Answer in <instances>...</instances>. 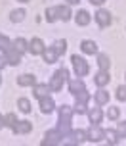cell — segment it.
<instances>
[{"label":"cell","instance_id":"cell-38","mask_svg":"<svg viewBox=\"0 0 126 146\" xmlns=\"http://www.w3.org/2000/svg\"><path fill=\"white\" fill-rule=\"evenodd\" d=\"M90 2H92V4H96V6H99V4H103L105 0H90Z\"/></svg>","mask_w":126,"mask_h":146},{"label":"cell","instance_id":"cell-8","mask_svg":"<svg viewBox=\"0 0 126 146\" xmlns=\"http://www.w3.org/2000/svg\"><path fill=\"white\" fill-rule=\"evenodd\" d=\"M44 48H46V46H44V42H42L40 38H33V40L29 42V52L33 54V56L42 54V52H44Z\"/></svg>","mask_w":126,"mask_h":146},{"label":"cell","instance_id":"cell-40","mask_svg":"<svg viewBox=\"0 0 126 146\" xmlns=\"http://www.w3.org/2000/svg\"><path fill=\"white\" fill-rule=\"evenodd\" d=\"M67 2H69V4H78L80 0H67Z\"/></svg>","mask_w":126,"mask_h":146},{"label":"cell","instance_id":"cell-18","mask_svg":"<svg viewBox=\"0 0 126 146\" xmlns=\"http://www.w3.org/2000/svg\"><path fill=\"white\" fill-rule=\"evenodd\" d=\"M42 56H44V62H46V64H54V62L57 60V54H55V50H54V48H44Z\"/></svg>","mask_w":126,"mask_h":146},{"label":"cell","instance_id":"cell-20","mask_svg":"<svg viewBox=\"0 0 126 146\" xmlns=\"http://www.w3.org/2000/svg\"><path fill=\"white\" fill-rule=\"evenodd\" d=\"M71 10H69V6H57V17L59 19H63V21H67V19H71Z\"/></svg>","mask_w":126,"mask_h":146},{"label":"cell","instance_id":"cell-36","mask_svg":"<svg viewBox=\"0 0 126 146\" xmlns=\"http://www.w3.org/2000/svg\"><path fill=\"white\" fill-rule=\"evenodd\" d=\"M74 111H78V113H84L86 111V104H74Z\"/></svg>","mask_w":126,"mask_h":146},{"label":"cell","instance_id":"cell-28","mask_svg":"<svg viewBox=\"0 0 126 146\" xmlns=\"http://www.w3.org/2000/svg\"><path fill=\"white\" fill-rule=\"evenodd\" d=\"M73 137H74V140H76V144H80L84 140H88V133L86 131H74Z\"/></svg>","mask_w":126,"mask_h":146},{"label":"cell","instance_id":"cell-4","mask_svg":"<svg viewBox=\"0 0 126 146\" xmlns=\"http://www.w3.org/2000/svg\"><path fill=\"white\" fill-rule=\"evenodd\" d=\"M61 139H63V135L57 129L55 131H48L44 140H42V144H61Z\"/></svg>","mask_w":126,"mask_h":146},{"label":"cell","instance_id":"cell-9","mask_svg":"<svg viewBox=\"0 0 126 146\" xmlns=\"http://www.w3.org/2000/svg\"><path fill=\"white\" fill-rule=\"evenodd\" d=\"M71 117H73V108L63 104L59 108V121L61 123H71Z\"/></svg>","mask_w":126,"mask_h":146},{"label":"cell","instance_id":"cell-15","mask_svg":"<svg viewBox=\"0 0 126 146\" xmlns=\"http://www.w3.org/2000/svg\"><path fill=\"white\" fill-rule=\"evenodd\" d=\"M88 117H90V121H92V125H97L99 121H101L103 113H101V110H99V108H94V110H90V111H88Z\"/></svg>","mask_w":126,"mask_h":146},{"label":"cell","instance_id":"cell-2","mask_svg":"<svg viewBox=\"0 0 126 146\" xmlns=\"http://www.w3.org/2000/svg\"><path fill=\"white\" fill-rule=\"evenodd\" d=\"M71 62H73V67H74V73L78 75V77H84L86 73L90 71V66H88V62L84 58H80L78 54H74L73 58H71Z\"/></svg>","mask_w":126,"mask_h":146},{"label":"cell","instance_id":"cell-26","mask_svg":"<svg viewBox=\"0 0 126 146\" xmlns=\"http://www.w3.org/2000/svg\"><path fill=\"white\" fill-rule=\"evenodd\" d=\"M17 108L21 110L23 113H29L31 111V102L27 98H19V100H17Z\"/></svg>","mask_w":126,"mask_h":146},{"label":"cell","instance_id":"cell-42","mask_svg":"<svg viewBox=\"0 0 126 146\" xmlns=\"http://www.w3.org/2000/svg\"><path fill=\"white\" fill-rule=\"evenodd\" d=\"M0 83H2V77H0Z\"/></svg>","mask_w":126,"mask_h":146},{"label":"cell","instance_id":"cell-21","mask_svg":"<svg viewBox=\"0 0 126 146\" xmlns=\"http://www.w3.org/2000/svg\"><path fill=\"white\" fill-rule=\"evenodd\" d=\"M74 98H76L78 104H86L90 100V92L86 90V88H82V90H78V92H74Z\"/></svg>","mask_w":126,"mask_h":146},{"label":"cell","instance_id":"cell-10","mask_svg":"<svg viewBox=\"0 0 126 146\" xmlns=\"http://www.w3.org/2000/svg\"><path fill=\"white\" fill-rule=\"evenodd\" d=\"M17 85L19 87H35L37 85V79L33 75H29V73H25V75H19L17 77Z\"/></svg>","mask_w":126,"mask_h":146},{"label":"cell","instance_id":"cell-6","mask_svg":"<svg viewBox=\"0 0 126 146\" xmlns=\"http://www.w3.org/2000/svg\"><path fill=\"white\" fill-rule=\"evenodd\" d=\"M12 131H14L15 135H27V133L33 131V123H31V121H17V125H15Z\"/></svg>","mask_w":126,"mask_h":146},{"label":"cell","instance_id":"cell-33","mask_svg":"<svg viewBox=\"0 0 126 146\" xmlns=\"http://www.w3.org/2000/svg\"><path fill=\"white\" fill-rule=\"evenodd\" d=\"M117 98H119L120 102H126V87L124 85H120V87L117 88Z\"/></svg>","mask_w":126,"mask_h":146},{"label":"cell","instance_id":"cell-11","mask_svg":"<svg viewBox=\"0 0 126 146\" xmlns=\"http://www.w3.org/2000/svg\"><path fill=\"white\" fill-rule=\"evenodd\" d=\"M50 90H52V88H50V85H35V87H33V94L40 100V98L48 96V92H50Z\"/></svg>","mask_w":126,"mask_h":146},{"label":"cell","instance_id":"cell-30","mask_svg":"<svg viewBox=\"0 0 126 146\" xmlns=\"http://www.w3.org/2000/svg\"><path fill=\"white\" fill-rule=\"evenodd\" d=\"M10 46H14V44L10 42V38H8V36H4V35H0V50L6 52Z\"/></svg>","mask_w":126,"mask_h":146},{"label":"cell","instance_id":"cell-41","mask_svg":"<svg viewBox=\"0 0 126 146\" xmlns=\"http://www.w3.org/2000/svg\"><path fill=\"white\" fill-rule=\"evenodd\" d=\"M19 2H29V0H19Z\"/></svg>","mask_w":126,"mask_h":146},{"label":"cell","instance_id":"cell-5","mask_svg":"<svg viewBox=\"0 0 126 146\" xmlns=\"http://www.w3.org/2000/svg\"><path fill=\"white\" fill-rule=\"evenodd\" d=\"M96 21L99 23V27H109L111 25V14L107 10H99L96 14Z\"/></svg>","mask_w":126,"mask_h":146},{"label":"cell","instance_id":"cell-17","mask_svg":"<svg viewBox=\"0 0 126 146\" xmlns=\"http://www.w3.org/2000/svg\"><path fill=\"white\" fill-rule=\"evenodd\" d=\"M97 66H99L101 71H109V66H111L109 56H107V54H99V56H97Z\"/></svg>","mask_w":126,"mask_h":146},{"label":"cell","instance_id":"cell-37","mask_svg":"<svg viewBox=\"0 0 126 146\" xmlns=\"http://www.w3.org/2000/svg\"><path fill=\"white\" fill-rule=\"evenodd\" d=\"M6 64H8L6 56H0V69H4V67H6Z\"/></svg>","mask_w":126,"mask_h":146},{"label":"cell","instance_id":"cell-27","mask_svg":"<svg viewBox=\"0 0 126 146\" xmlns=\"http://www.w3.org/2000/svg\"><path fill=\"white\" fill-rule=\"evenodd\" d=\"M46 19L52 23V21H55V19H59L57 17V6H54V8H48L46 10Z\"/></svg>","mask_w":126,"mask_h":146},{"label":"cell","instance_id":"cell-34","mask_svg":"<svg viewBox=\"0 0 126 146\" xmlns=\"http://www.w3.org/2000/svg\"><path fill=\"white\" fill-rule=\"evenodd\" d=\"M119 115H120V110L119 108H113V106H111V108L107 110V117H109V119H117Z\"/></svg>","mask_w":126,"mask_h":146},{"label":"cell","instance_id":"cell-19","mask_svg":"<svg viewBox=\"0 0 126 146\" xmlns=\"http://www.w3.org/2000/svg\"><path fill=\"white\" fill-rule=\"evenodd\" d=\"M96 102L99 104V106L107 104V102H109V92H107V90H103V88H99V90L96 92Z\"/></svg>","mask_w":126,"mask_h":146},{"label":"cell","instance_id":"cell-39","mask_svg":"<svg viewBox=\"0 0 126 146\" xmlns=\"http://www.w3.org/2000/svg\"><path fill=\"white\" fill-rule=\"evenodd\" d=\"M2 127H6V121H4V117L0 115V129H2Z\"/></svg>","mask_w":126,"mask_h":146},{"label":"cell","instance_id":"cell-12","mask_svg":"<svg viewBox=\"0 0 126 146\" xmlns=\"http://www.w3.org/2000/svg\"><path fill=\"white\" fill-rule=\"evenodd\" d=\"M54 108H55V104H54V100L50 98V96H44V98H40V110H42L44 113H50Z\"/></svg>","mask_w":126,"mask_h":146},{"label":"cell","instance_id":"cell-22","mask_svg":"<svg viewBox=\"0 0 126 146\" xmlns=\"http://www.w3.org/2000/svg\"><path fill=\"white\" fill-rule=\"evenodd\" d=\"M82 88H84V83H82L80 79H73V81H69V90H71V92H78V90H82Z\"/></svg>","mask_w":126,"mask_h":146},{"label":"cell","instance_id":"cell-14","mask_svg":"<svg viewBox=\"0 0 126 146\" xmlns=\"http://www.w3.org/2000/svg\"><path fill=\"white\" fill-rule=\"evenodd\" d=\"M96 85L97 87H105V85H109V81H111V77H109V71H99L96 75Z\"/></svg>","mask_w":126,"mask_h":146},{"label":"cell","instance_id":"cell-25","mask_svg":"<svg viewBox=\"0 0 126 146\" xmlns=\"http://www.w3.org/2000/svg\"><path fill=\"white\" fill-rule=\"evenodd\" d=\"M105 139H107L109 144H117L120 137H119V133H117V131H111V129H109V131H105Z\"/></svg>","mask_w":126,"mask_h":146},{"label":"cell","instance_id":"cell-1","mask_svg":"<svg viewBox=\"0 0 126 146\" xmlns=\"http://www.w3.org/2000/svg\"><path fill=\"white\" fill-rule=\"evenodd\" d=\"M67 77H69V71H67L65 67H61V69H57V71L54 73V77H52V81H50V88L52 90H61L63 88V83L67 81Z\"/></svg>","mask_w":126,"mask_h":146},{"label":"cell","instance_id":"cell-32","mask_svg":"<svg viewBox=\"0 0 126 146\" xmlns=\"http://www.w3.org/2000/svg\"><path fill=\"white\" fill-rule=\"evenodd\" d=\"M57 131H59L63 137H65V135H69V133H71V123H61V121H59V125H57Z\"/></svg>","mask_w":126,"mask_h":146},{"label":"cell","instance_id":"cell-23","mask_svg":"<svg viewBox=\"0 0 126 146\" xmlns=\"http://www.w3.org/2000/svg\"><path fill=\"white\" fill-rule=\"evenodd\" d=\"M52 48L55 50V54H57V56L65 54V50H67V40H55Z\"/></svg>","mask_w":126,"mask_h":146},{"label":"cell","instance_id":"cell-29","mask_svg":"<svg viewBox=\"0 0 126 146\" xmlns=\"http://www.w3.org/2000/svg\"><path fill=\"white\" fill-rule=\"evenodd\" d=\"M4 121H6V127H10V129H14L15 125H17V117H15L14 113H8V115L4 117Z\"/></svg>","mask_w":126,"mask_h":146},{"label":"cell","instance_id":"cell-7","mask_svg":"<svg viewBox=\"0 0 126 146\" xmlns=\"http://www.w3.org/2000/svg\"><path fill=\"white\" fill-rule=\"evenodd\" d=\"M101 139H105V131H101L97 125H96V127L92 125V129L88 131V140H90V142H99Z\"/></svg>","mask_w":126,"mask_h":146},{"label":"cell","instance_id":"cell-31","mask_svg":"<svg viewBox=\"0 0 126 146\" xmlns=\"http://www.w3.org/2000/svg\"><path fill=\"white\" fill-rule=\"evenodd\" d=\"M25 19V10H15L12 12V21H23Z\"/></svg>","mask_w":126,"mask_h":146},{"label":"cell","instance_id":"cell-35","mask_svg":"<svg viewBox=\"0 0 126 146\" xmlns=\"http://www.w3.org/2000/svg\"><path fill=\"white\" fill-rule=\"evenodd\" d=\"M117 133H119V137H126V121L119 123V129H117Z\"/></svg>","mask_w":126,"mask_h":146},{"label":"cell","instance_id":"cell-13","mask_svg":"<svg viewBox=\"0 0 126 146\" xmlns=\"http://www.w3.org/2000/svg\"><path fill=\"white\" fill-rule=\"evenodd\" d=\"M80 50L84 52V54H96L97 52V44L94 42V40H82Z\"/></svg>","mask_w":126,"mask_h":146},{"label":"cell","instance_id":"cell-3","mask_svg":"<svg viewBox=\"0 0 126 146\" xmlns=\"http://www.w3.org/2000/svg\"><path fill=\"white\" fill-rule=\"evenodd\" d=\"M4 56H6L8 64H12V66H19V64H21V52L17 50L15 46H10V48L4 52Z\"/></svg>","mask_w":126,"mask_h":146},{"label":"cell","instance_id":"cell-16","mask_svg":"<svg viewBox=\"0 0 126 146\" xmlns=\"http://www.w3.org/2000/svg\"><path fill=\"white\" fill-rule=\"evenodd\" d=\"M74 19H76V25H88L92 17H90V14L86 12V10H80V12L76 14V17H74Z\"/></svg>","mask_w":126,"mask_h":146},{"label":"cell","instance_id":"cell-24","mask_svg":"<svg viewBox=\"0 0 126 146\" xmlns=\"http://www.w3.org/2000/svg\"><path fill=\"white\" fill-rule=\"evenodd\" d=\"M14 46H15V48H17L19 52H27V50H29V42H27L25 38H21V36L14 40Z\"/></svg>","mask_w":126,"mask_h":146}]
</instances>
